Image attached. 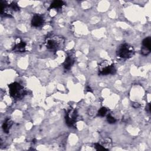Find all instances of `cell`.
Returning <instances> with one entry per match:
<instances>
[{"mask_svg":"<svg viewBox=\"0 0 151 151\" xmlns=\"http://www.w3.org/2000/svg\"><path fill=\"white\" fill-rule=\"evenodd\" d=\"M64 44V39L60 36L50 34L45 40V45L47 48L51 50H58L63 48Z\"/></svg>","mask_w":151,"mask_h":151,"instance_id":"obj_1","label":"cell"},{"mask_svg":"<svg viewBox=\"0 0 151 151\" xmlns=\"http://www.w3.org/2000/svg\"><path fill=\"white\" fill-rule=\"evenodd\" d=\"M134 54V50L131 45L124 43L119 45L116 50L117 57L120 58L127 59L132 57Z\"/></svg>","mask_w":151,"mask_h":151,"instance_id":"obj_2","label":"cell"},{"mask_svg":"<svg viewBox=\"0 0 151 151\" xmlns=\"http://www.w3.org/2000/svg\"><path fill=\"white\" fill-rule=\"evenodd\" d=\"M8 88L9 94L14 99H20L22 98L26 94V91L24 87L17 82L9 84Z\"/></svg>","mask_w":151,"mask_h":151,"instance_id":"obj_3","label":"cell"},{"mask_svg":"<svg viewBox=\"0 0 151 151\" xmlns=\"http://www.w3.org/2000/svg\"><path fill=\"white\" fill-rule=\"evenodd\" d=\"M116 71V69L114 64L108 60L102 61L99 66V74L100 75L114 74Z\"/></svg>","mask_w":151,"mask_h":151,"instance_id":"obj_4","label":"cell"},{"mask_svg":"<svg viewBox=\"0 0 151 151\" xmlns=\"http://www.w3.org/2000/svg\"><path fill=\"white\" fill-rule=\"evenodd\" d=\"M77 113L76 110L73 108L68 109L65 113V122L70 127L73 126L77 121Z\"/></svg>","mask_w":151,"mask_h":151,"instance_id":"obj_5","label":"cell"},{"mask_svg":"<svg viewBox=\"0 0 151 151\" xmlns=\"http://www.w3.org/2000/svg\"><path fill=\"white\" fill-rule=\"evenodd\" d=\"M151 38L150 37L145 38L142 41V47L141 48V53L143 55H148L150 52Z\"/></svg>","mask_w":151,"mask_h":151,"instance_id":"obj_6","label":"cell"},{"mask_svg":"<svg viewBox=\"0 0 151 151\" xmlns=\"http://www.w3.org/2000/svg\"><path fill=\"white\" fill-rule=\"evenodd\" d=\"M44 23V18L41 15H35L31 19V24L32 26L38 27L42 25Z\"/></svg>","mask_w":151,"mask_h":151,"instance_id":"obj_7","label":"cell"},{"mask_svg":"<svg viewBox=\"0 0 151 151\" xmlns=\"http://www.w3.org/2000/svg\"><path fill=\"white\" fill-rule=\"evenodd\" d=\"M26 48V43L24 41H20L19 42H17L13 48V51L15 52H22L25 51Z\"/></svg>","mask_w":151,"mask_h":151,"instance_id":"obj_8","label":"cell"},{"mask_svg":"<svg viewBox=\"0 0 151 151\" xmlns=\"http://www.w3.org/2000/svg\"><path fill=\"white\" fill-rule=\"evenodd\" d=\"M74 63V57L72 55H68L67 57L65 58V60L63 64L64 67L66 70H69L72 67Z\"/></svg>","mask_w":151,"mask_h":151,"instance_id":"obj_9","label":"cell"},{"mask_svg":"<svg viewBox=\"0 0 151 151\" xmlns=\"http://www.w3.org/2000/svg\"><path fill=\"white\" fill-rule=\"evenodd\" d=\"M12 120L9 119H6L2 124V129H3L4 132L6 133H8L9 132V129H10L11 127L12 126Z\"/></svg>","mask_w":151,"mask_h":151,"instance_id":"obj_10","label":"cell"},{"mask_svg":"<svg viewBox=\"0 0 151 151\" xmlns=\"http://www.w3.org/2000/svg\"><path fill=\"white\" fill-rule=\"evenodd\" d=\"M64 5V2L62 1H53L49 8V9L51 8H58L61 7Z\"/></svg>","mask_w":151,"mask_h":151,"instance_id":"obj_11","label":"cell"},{"mask_svg":"<svg viewBox=\"0 0 151 151\" xmlns=\"http://www.w3.org/2000/svg\"><path fill=\"white\" fill-rule=\"evenodd\" d=\"M107 111H108V109L107 108H106L105 107H102L99 109L98 111V115L101 117L104 116L107 114Z\"/></svg>","mask_w":151,"mask_h":151,"instance_id":"obj_12","label":"cell"},{"mask_svg":"<svg viewBox=\"0 0 151 151\" xmlns=\"http://www.w3.org/2000/svg\"><path fill=\"white\" fill-rule=\"evenodd\" d=\"M95 149L97 150H106V148H104L99 142V143H96L94 145Z\"/></svg>","mask_w":151,"mask_h":151,"instance_id":"obj_13","label":"cell"},{"mask_svg":"<svg viewBox=\"0 0 151 151\" xmlns=\"http://www.w3.org/2000/svg\"><path fill=\"white\" fill-rule=\"evenodd\" d=\"M107 120L109 123H114L116 122V119L110 114H109L107 116Z\"/></svg>","mask_w":151,"mask_h":151,"instance_id":"obj_14","label":"cell"},{"mask_svg":"<svg viewBox=\"0 0 151 151\" xmlns=\"http://www.w3.org/2000/svg\"><path fill=\"white\" fill-rule=\"evenodd\" d=\"M132 106H133V107H134V108H138V107L140 106V105H139V104L137 103H133L132 104Z\"/></svg>","mask_w":151,"mask_h":151,"instance_id":"obj_15","label":"cell"},{"mask_svg":"<svg viewBox=\"0 0 151 151\" xmlns=\"http://www.w3.org/2000/svg\"><path fill=\"white\" fill-rule=\"evenodd\" d=\"M86 90H87V91H88L92 92L91 88V87H90V86H87V87H86Z\"/></svg>","mask_w":151,"mask_h":151,"instance_id":"obj_16","label":"cell"}]
</instances>
